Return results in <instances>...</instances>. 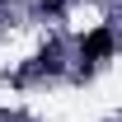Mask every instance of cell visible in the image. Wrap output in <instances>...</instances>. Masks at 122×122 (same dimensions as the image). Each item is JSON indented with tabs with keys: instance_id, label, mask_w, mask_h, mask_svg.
I'll return each instance as SVG.
<instances>
[{
	"instance_id": "cell-1",
	"label": "cell",
	"mask_w": 122,
	"mask_h": 122,
	"mask_svg": "<svg viewBox=\"0 0 122 122\" xmlns=\"http://www.w3.org/2000/svg\"><path fill=\"white\" fill-rule=\"evenodd\" d=\"M80 52H85V61H103L108 52H113V33L108 28H94L85 42H80Z\"/></svg>"
}]
</instances>
